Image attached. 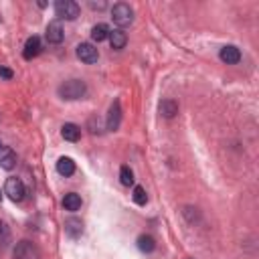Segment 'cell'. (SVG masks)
<instances>
[{
	"instance_id": "obj_18",
	"label": "cell",
	"mask_w": 259,
	"mask_h": 259,
	"mask_svg": "<svg viewBox=\"0 0 259 259\" xmlns=\"http://www.w3.org/2000/svg\"><path fill=\"white\" fill-rule=\"evenodd\" d=\"M138 247H140V251H144V253H150V251H154V247H156V241H154L150 235H140L138 237Z\"/></svg>"
},
{
	"instance_id": "obj_7",
	"label": "cell",
	"mask_w": 259,
	"mask_h": 259,
	"mask_svg": "<svg viewBox=\"0 0 259 259\" xmlns=\"http://www.w3.org/2000/svg\"><path fill=\"white\" fill-rule=\"evenodd\" d=\"M77 57L83 61V63H95L99 59V53H97V49L89 43H81L77 47Z\"/></svg>"
},
{
	"instance_id": "obj_3",
	"label": "cell",
	"mask_w": 259,
	"mask_h": 259,
	"mask_svg": "<svg viewBox=\"0 0 259 259\" xmlns=\"http://www.w3.org/2000/svg\"><path fill=\"white\" fill-rule=\"evenodd\" d=\"M55 14L59 19H67V21H75L79 16V4L73 0H57L55 2Z\"/></svg>"
},
{
	"instance_id": "obj_1",
	"label": "cell",
	"mask_w": 259,
	"mask_h": 259,
	"mask_svg": "<svg viewBox=\"0 0 259 259\" xmlns=\"http://www.w3.org/2000/svg\"><path fill=\"white\" fill-rule=\"evenodd\" d=\"M87 87H85V83L79 81V79H71V81H65L61 87H59V95L63 99H79L85 95Z\"/></svg>"
},
{
	"instance_id": "obj_13",
	"label": "cell",
	"mask_w": 259,
	"mask_h": 259,
	"mask_svg": "<svg viewBox=\"0 0 259 259\" xmlns=\"http://www.w3.org/2000/svg\"><path fill=\"white\" fill-rule=\"evenodd\" d=\"M119 117H122V110H119V101H114V106L110 108L108 130H117V128H119Z\"/></svg>"
},
{
	"instance_id": "obj_17",
	"label": "cell",
	"mask_w": 259,
	"mask_h": 259,
	"mask_svg": "<svg viewBox=\"0 0 259 259\" xmlns=\"http://www.w3.org/2000/svg\"><path fill=\"white\" fill-rule=\"evenodd\" d=\"M160 114L164 115V117H174L176 114H178V106L172 99H166V101H162L160 103Z\"/></svg>"
},
{
	"instance_id": "obj_15",
	"label": "cell",
	"mask_w": 259,
	"mask_h": 259,
	"mask_svg": "<svg viewBox=\"0 0 259 259\" xmlns=\"http://www.w3.org/2000/svg\"><path fill=\"white\" fill-rule=\"evenodd\" d=\"M57 172H59L61 176H71L73 172H75V162H73L71 158H67V156L59 158V162H57Z\"/></svg>"
},
{
	"instance_id": "obj_21",
	"label": "cell",
	"mask_w": 259,
	"mask_h": 259,
	"mask_svg": "<svg viewBox=\"0 0 259 259\" xmlns=\"http://www.w3.org/2000/svg\"><path fill=\"white\" fill-rule=\"evenodd\" d=\"M134 202L140 204V206L148 202V195H146V191H144L142 186H136V188H134Z\"/></svg>"
},
{
	"instance_id": "obj_23",
	"label": "cell",
	"mask_w": 259,
	"mask_h": 259,
	"mask_svg": "<svg viewBox=\"0 0 259 259\" xmlns=\"http://www.w3.org/2000/svg\"><path fill=\"white\" fill-rule=\"evenodd\" d=\"M0 77H4V79H12V71L6 67H0Z\"/></svg>"
},
{
	"instance_id": "obj_22",
	"label": "cell",
	"mask_w": 259,
	"mask_h": 259,
	"mask_svg": "<svg viewBox=\"0 0 259 259\" xmlns=\"http://www.w3.org/2000/svg\"><path fill=\"white\" fill-rule=\"evenodd\" d=\"M8 239H10V231H8V227L4 225V223H0V245H6V243H8Z\"/></svg>"
},
{
	"instance_id": "obj_20",
	"label": "cell",
	"mask_w": 259,
	"mask_h": 259,
	"mask_svg": "<svg viewBox=\"0 0 259 259\" xmlns=\"http://www.w3.org/2000/svg\"><path fill=\"white\" fill-rule=\"evenodd\" d=\"M119 180H122L124 186H132L134 184V172L130 166H122V170H119Z\"/></svg>"
},
{
	"instance_id": "obj_24",
	"label": "cell",
	"mask_w": 259,
	"mask_h": 259,
	"mask_svg": "<svg viewBox=\"0 0 259 259\" xmlns=\"http://www.w3.org/2000/svg\"><path fill=\"white\" fill-rule=\"evenodd\" d=\"M0 201H2V193H0Z\"/></svg>"
},
{
	"instance_id": "obj_5",
	"label": "cell",
	"mask_w": 259,
	"mask_h": 259,
	"mask_svg": "<svg viewBox=\"0 0 259 259\" xmlns=\"http://www.w3.org/2000/svg\"><path fill=\"white\" fill-rule=\"evenodd\" d=\"M14 259H41V251L30 241H21L14 247Z\"/></svg>"
},
{
	"instance_id": "obj_12",
	"label": "cell",
	"mask_w": 259,
	"mask_h": 259,
	"mask_svg": "<svg viewBox=\"0 0 259 259\" xmlns=\"http://www.w3.org/2000/svg\"><path fill=\"white\" fill-rule=\"evenodd\" d=\"M63 206H65V211H71V213L79 211V209H81V197H79L77 193L65 195V197H63Z\"/></svg>"
},
{
	"instance_id": "obj_4",
	"label": "cell",
	"mask_w": 259,
	"mask_h": 259,
	"mask_svg": "<svg viewBox=\"0 0 259 259\" xmlns=\"http://www.w3.org/2000/svg\"><path fill=\"white\" fill-rule=\"evenodd\" d=\"M4 193H6V195H8V199H10V201H14V202H21V201L25 199V195H27L23 180H21V178H14V176H12V178H6Z\"/></svg>"
},
{
	"instance_id": "obj_6",
	"label": "cell",
	"mask_w": 259,
	"mask_h": 259,
	"mask_svg": "<svg viewBox=\"0 0 259 259\" xmlns=\"http://www.w3.org/2000/svg\"><path fill=\"white\" fill-rule=\"evenodd\" d=\"M45 37H47V41H49V43H53V45L63 43V39H65V30H63V27H61V23H59V21L49 23Z\"/></svg>"
},
{
	"instance_id": "obj_19",
	"label": "cell",
	"mask_w": 259,
	"mask_h": 259,
	"mask_svg": "<svg viewBox=\"0 0 259 259\" xmlns=\"http://www.w3.org/2000/svg\"><path fill=\"white\" fill-rule=\"evenodd\" d=\"M65 231L71 235V237H77V235H81V231H83V223H81L79 219H69V221L65 223Z\"/></svg>"
},
{
	"instance_id": "obj_8",
	"label": "cell",
	"mask_w": 259,
	"mask_h": 259,
	"mask_svg": "<svg viewBox=\"0 0 259 259\" xmlns=\"http://www.w3.org/2000/svg\"><path fill=\"white\" fill-rule=\"evenodd\" d=\"M221 61L227 63V65H237L241 61V51L233 45H227L221 49Z\"/></svg>"
},
{
	"instance_id": "obj_16",
	"label": "cell",
	"mask_w": 259,
	"mask_h": 259,
	"mask_svg": "<svg viewBox=\"0 0 259 259\" xmlns=\"http://www.w3.org/2000/svg\"><path fill=\"white\" fill-rule=\"evenodd\" d=\"M108 37H110V27H108V25L99 23V25H95V27L91 29V39H93V41L101 43V41H106Z\"/></svg>"
},
{
	"instance_id": "obj_2",
	"label": "cell",
	"mask_w": 259,
	"mask_h": 259,
	"mask_svg": "<svg viewBox=\"0 0 259 259\" xmlns=\"http://www.w3.org/2000/svg\"><path fill=\"white\" fill-rule=\"evenodd\" d=\"M112 19H114V23L117 25V27H130L132 25V21H134V10L130 8V4H126V2H117V4H114V8H112Z\"/></svg>"
},
{
	"instance_id": "obj_14",
	"label": "cell",
	"mask_w": 259,
	"mask_h": 259,
	"mask_svg": "<svg viewBox=\"0 0 259 259\" xmlns=\"http://www.w3.org/2000/svg\"><path fill=\"white\" fill-rule=\"evenodd\" d=\"M61 136L65 138L67 142H77L79 138H81V130H79V126H75V124H65V126L61 128Z\"/></svg>"
},
{
	"instance_id": "obj_9",
	"label": "cell",
	"mask_w": 259,
	"mask_h": 259,
	"mask_svg": "<svg viewBox=\"0 0 259 259\" xmlns=\"http://www.w3.org/2000/svg\"><path fill=\"white\" fill-rule=\"evenodd\" d=\"M41 49H43L41 39H39V37H30V39H27V43H25L23 55H25V59H34V57L41 53Z\"/></svg>"
},
{
	"instance_id": "obj_10",
	"label": "cell",
	"mask_w": 259,
	"mask_h": 259,
	"mask_svg": "<svg viewBox=\"0 0 259 259\" xmlns=\"http://www.w3.org/2000/svg\"><path fill=\"white\" fill-rule=\"evenodd\" d=\"M14 166H16V154H14V150L2 146V150H0V168L12 170Z\"/></svg>"
},
{
	"instance_id": "obj_25",
	"label": "cell",
	"mask_w": 259,
	"mask_h": 259,
	"mask_svg": "<svg viewBox=\"0 0 259 259\" xmlns=\"http://www.w3.org/2000/svg\"><path fill=\"white\" fill-rule=\"evenodd\" d=\"M0 150H2V142H0Z\"/></svg>"
},
{
	"instance_id": "obj_11",
	"label": "cell",
	"mask_w": 259,
	"mask_h": 259,
	"mask_svg": "<svg viewBox=\"0 0 259 259\" xmlns=\"http://www.w3.org/2000/svg\"><path fill=\"white\" fill-rule=\"evenodd\" d=\"M110 43H112V49H124L126 43H128V37H126V32L122 29H117V30H110Z\"/></svg>"
}]
</instances>
